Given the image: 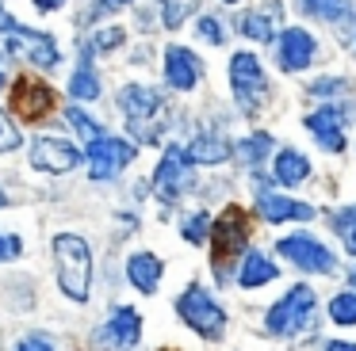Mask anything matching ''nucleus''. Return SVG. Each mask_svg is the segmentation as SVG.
I'll return each instance as SVG.
<instances>
[{
  "mask_svg": "<svg viewBox=\"0 0 356 351\" xmlns=\"http://www.w3.org/2000/svg\"><path fill=\"white\" fill-rule=\"evenodd\" d=\"M238 31H241L245 38H257V42H272V35H276L268 12H245V15L238 19Z\"/></svg>",
  "mask_w": 356,
  "mask_h": 351,
  "instance_id": "5701e85b",
  "label": "nucleus"
},
{
  "mask_svg": "<svg viewBox=\"0 0 356 351\" xmlns=\"http://www.w3.org/2000/svg\"><path fill=\"white\" fill-rule=\"evenodd\" d=\"M200 38H207V42L222 46V42H226V31H222V23H218L215 15H203V19H200Z\"/></svg>",
  "mask_w": 356,
  "mask_h": 351,
  "instance_id": "7c9ffc66",
  "label": "nucleus"
},
{
  "mask_svg": "<svg viewBox=\"0 0 356 351\" xmlns=\"http://www.w3.org/2000/svg\"><path fill=\"white\" fill-rule=\"evenodd\" d=\"M180 233H184V241L203 244V241H207V233H211V214L207 210H195L192 218L180 221Z\"/></svg>",
  "mask_w": 356,
  "mask_h": 351,
  "instance_id": "cd10ccee",
  "label": "nucleus"
},
{
  "mask_svg": "<svg viewBox=\"0 0 356 351\" xmlns=\"http://www.w3.org/2000/svg\"><path fill=\"white\" fill-rule=\"evenodd\" d=\"M330 317H333V325H341V328H353V325H356V290L333 294V302H330Z\"/></svg>",
  "mask_w": 356,
  "mask_h": 351,
  "instance_id": "a878e982",
  "label": "nucleus"
},
{
  "mask_svg": "<svg viewBox=\"0 0 356 351\" xmlns=\"http://www.w3.org/2000/svg\"><path fill=\"white\" fill-rule=\"evenodd\" d=\"M123 4H131V0H100V4H96V12H119Z\"/></svg>",
  "mask_w": 356,
  "mask_h": 351,
  "instance_id": "e433bc0d",
  "label": "nucleus"
},
{
  "mask_svg": "<svg viewBox=\"0 0 356 351\" xmlns=\"http://www.w3.org/2000/svg\"><path fill=\"white\" fill-rule=\"evenodd\" d=\"M177 313H180V320H184L192 332L207 336V340H218V336L226 332V313H222V305H218L215 298H211L207 290L200 286V282H192L188 290H180Z\"/></svg>",
  "mask_w": 356,
  "mask_h": 351,
  "instance_id": "20e7f679",
  "label": "nucleus"
},
{
  "mask_svg": "<svg viewBox=\"0 0 356 351\" xmlns=\"http://www.w3.org/2000/svg\"><path fill=\"white\" fill-rule=\"evenodd\" d=\"M0 31H8L12 38H24L27 42V58L35 61L39 69H54L58 61H62V53H58V42L50 35H42V31H31V27H24V23H16L8 12H0Z\"/></svg>",
  "mask_w": 356,
  "mask_h": 351,
  "instance_id": "9d476101",
  "label": "nucleus"
},
{
  "mask_svg": "<svg viewBox=\"0 0 356 351\" xmlns=\"http://www.w3.org/2000/svg\"><path fill=\"white\" fill-rule=\"evenodd\" d=\"M341 122H345V107H333V103H325V107H318V111L307 114V130L318 137V145H322V149H330V153L345 149Z\"/></svg>",
  "mask_w": 356,
  "mask_h": 351,
  "instance_id": "dca6fc26",
  "label": "nucleus"
},
{
  "mask_svg": "<svg viewBox=\"0 0 356 351\" xmlns=\"http://www.w3.org/2000/svg\"><path fill=\"white\" fill-rule=\"evenodd\" d=\"M276 279V264H272L268 256H261V252H245V259H241V267H238V282L245 290H257V286H264V282H272Z\"/></svg>",
  "mask_w": 356,
  "mask_h": 351,
  "instance_id": "412c9836",
  "label": "nucleus"
},
{
  "mask_svg": "<svg viewBox=\"0 0 356 351\" xmlns=\"http://www.w3.org/2000/svg\"><path fill=\"white\" fill-rule=\"evenodd\" d=\"M161 259L154 256V252H134L131 259H127V279H131L134 290H142V294H154L157 286H161Z\"/></svg>",
  "mask_w": 356,
  "mask_h": 351,
  "instance_id": "a211bd4d",
  "label": "nucleus"
},
{
  "mask_svg": "<svg viewBox=\"0 0 356 351\" xmlns=\"http://www.w3.org/2000/svg\"><path fill=\"white\" fill-rule=\"evenodd\" d=\"M184 164H188L184 153L172 145V149L161 157V164L154 168V195L161 198L165 206H172L180 195H184V183H188V180H184Z\"/></svg>",
  "mask_w": 356,
  "mask_h": 351,
  "instance_id": "f8f14e48",
  "label": "nucleus"
},
{
  "mask_svg": "<svg viewBox=\"0 0 356 351\" xmlns=\"http://www.w3.org/2000/svg\"><path fill=\"white\" fill-rule=\"evenodd\" d=\"M226 4H234V0H226Z\"/></svg>",
  "mask_w": 356,
  "mask_h": 351,
  "instance_id": "37998d69",
  "label": "nucleus"
},
{
  "mask_svg": "<svg viewBox=\"0 0 356 351\" xmlns=\"http://www.w3.org/2000/svg\"><path fill=\"white\" fill-rule=\"evenodd\" d=\"M54 259H58V286L70 302H88L92 290V248L77 233L54 237Z\"/></svg>",
  "mask_w": 356,
  "mask_h": 351,
  "instance_id": "f03ea898",
  "label": "nucleus"
},
{
  "mask_svg": "<svg viewBox=\"0 0 356 351\" xmlns=\"http://www.w3.org/2000/svg\"><path fill=\"white\" fill-rule=\"evenodd\" d=\"M16 351H54V343H50L47 336L35 332V336H24V340L16 343Z\"/></svg>",
  "mask_w": 356,
  "mask_h": 351,
  "instance_id": "c9c22d12",
  "label": "nucleus"
},
{
  "mask_svg": "<svg viewBox=\"0 0 356 351\" xmlns=\"http://www.w3.org/2000/svg\"><path fill=\"white\" fill-rule=\"evenodd\" d=\"M65 114H70L73 130L81 134V142H85V145H92V142H100V137H104V126L88 111H81V107H65Z\"/></svg>",
  "mask_w": 356,
  "mask_h": 351,
  "instance_id": "b1692460",
  "label": "nucleus"
},
{
  "mask_svg": "<svg viewBox=\"0 0 356 351\" xmlns=\"http://www.w3.org/2000/svg\"><path fill=\"white\" fill-rule=\"evenodd\" d=\"M0 84H4V65H0Z\"/></svg>",
  "mask_w": 356,
  "mask_h": 351,
  "instance_id": "ea45409f",
  "label": "nucleus"
},
{
  "mask_svg": "<svg viewBox=\"0 0 356 351\" xmlns=\"http://www.w3.org/2000/svg\"><path fill=\"white\" fill-rule=\"evenodd\" d=\"M310 96H333V92H348V80H333V76H322V80L310 84Z\"/></svg>",
  "mask_w": 356,
  "mask_h": 351,
  "instance_id": "72a5a7b5",
  "label": "nucleus"
},
{
  "mask_svg": "<svg viewBox=\"0 0 356 351\" xmlns=\"http://www.w3.org/2000/svg\"><path fill=\"white\" fill-rule=\"evenodd\" d=\"M54 107H58V92L50 88V84L35 80V76H19V80L12 84V111H16L19 119L39 122V119H47Z\"/></svg>",
  "mask_w": 356,
  "mask_h": 351,
  "instance_id": "0eeeda50",
  "label": "nucleus"
},
{
  "mask_svg": "<svg viewBox=\"0 0 356 351\" xmlns=\"http://www.w3.org/2000/svg\"><path fill=\"white\" fill-rule=\"evenodd\" d=\"M314 35H307L302 27H287L284 35H280L276 42V53H280V65L287 69V73H299V69H307L310 61H314Z\"/></svg>",
  "mask_w": 356,
  "mask_h": 351,
  "instance_id": "2eb2a0df",
  "label": "nucleus"
},
{
  "mask_svg": "<svg viewBox=\"0 0 356 351\" xmlns=\"http://www.w3.org/2000/svg\"><path fill=\"white\" fill-rule=\"evenodd\" d=\"M119 111L127 119V130L131 137L146 145H157L165 137V126H169V103H165L161 92L146 88V84H127L119 92Z\"/></svg>",
  "mask_w": 356,
  "mask_h": 351,
  "instance_id": "f257e3e1",
  "label": "nucleus"
},
{
  "mask_svg": "<svg viewBox=\"0 0 356 351\" xmlns=\"http://www.w3.org/2000/svg\"><path fill=\"white\" fill-rule=\"evenodd\" d=\"M276 252L287 259V264L302 267V271H314V275H325V271H333V252L325 248L322 241H314L310 233L284 237V241L276 244Z\"/></svg>",
  "mask_w": 356,
  "mask_h": 351,
  "instance_id": "6e6552de",
  "label": "nucleus"
},
{
  "mask_svg": "<svg viewBox=\"0 0 356 351\" xmlns=\"http://www.w3.org/2000/svg\"><path fill=\"white\" fill-rule=\"evenodd\" d=\"M249 244V218L238 203H230L211 225V267L218 275H226L234 264H241Z\"/></svg>",
  "mask_w": 356,
  "mask_h": 351,
  "instance_id": "7ed1b4c3",
  "label": "nucleus"
},
{
  "mask_svg": "<svg viewBox=\"0 0 356 351\" xmlns=\"http://www.w3.org/2000/svg\"><path fill=\"white\" fill-rule=\"evenodd\" d=\"M353 286H356V271H353Z\"/></svg>",
  "mask_w": 356,
  "mask_h": 351,
  "instance_id": "79ce46f5",
  "label": "nucleus"
},
{
  "mask_svg": "<svg viewBox=\"0 0 356 351\" xmlns=\"http://www.w3.org/2000/svg\"><path fill=\"white\" fill-rule=\"evenodd\" d=\"M131 160H134V145L123 142V137L104 134L100 142L88 145V176H92V180H111V176L123 172Z\"/></svg>",
  "mask_w": 356,
  "mask_h": 351,
  "instance_id": "1a4fd4ad",
  "label": "nucleus"
},
{
  "mask_svg": "<svg viewBox=\"0 0 356 351\" xmlns=\"http://www.w3.org/2000/svg\"><path fill=\"white\" fill-rule=\"evenodd\" d=\"M0 206H4V191H0Z\"/></svg>",
  "mask_w": 356,
  "mask_h": 351,
  "instance_id": "a19ab883",
  "label": "nucleus"
},
{
  "mask_svg": "<svg viewBox=\"0 0 356 351\" xmlns=\"http://www.w3.org/2000/svg\"><path fill=\"white\" fill-rule=\"evenodd\" d=\"M92 46L96 50H111V46H123V27H108L100 35H92Z\"/></svg>",
  "mask_w": 356,
  "mask_h": 351,
  "instance_id": "f704fd0d",
  "label": "nucleus"
},
{
  "mask_svg": "<svg viewBox=\"0 0 356 351\" xmlns=\"http://www.w3.org/2000/svg\"><path fill=\"white\" fill-rule=\"evenodd\" d=\"M230 88L234 99L245 114H261L264 99H268V80L261 73V61L253 53H234L230 58Z\"/></svg>",
  "mask_w": 356,
  "mask_h": 351,
  "instance_id": "423d86ee",
  "label": "nucleus"
},
{
  "mask_svg": "<svg viewBox=\"0 0 356 351\" xmlns=\"http://www.w3.org/2000/svg\"><path fill=\"white\" fill-rule=\"evenodd\" d=\"M272 153V137L268 134H253V137H245V142H241V160H245V164H261L264 157H268Z\"/></svg>",
  "mask_w": 356,
  "mask_h": 351,
  "instance_id": "c85d7f7f",
  "label": "nucleus"
},
{
  "mask_svg": "<svg viewBox=\"0 0 356 351\" xmlns=\"http://www.w3.org/2000/svg\"><path fill=\"white\" fill-rule=\"evenodd\" d=\"M310 176V160L295 149H280L276 160H272V180L284 183V187H299L302 180Z\"/></svg>",
  "mask_w": 356,
  "mask_h": 351,
  "instance_id": "aec40b11",
  "label": "nucleus"
},
{
  "mask_svg": "<svg viewBox=\"0 0 356 351\" xmlns=\"http://www.w3.org/2000/svg\"><path fill=\"white\" fill-rule=\"evenodd\" d=\"M12 149H19V134H16V126L4 119V111H0V153H12Z\"/></svg>",
  "mask_w": 356,
  "mask_h": 351,
  "instance_id": "473e14b6",
  "label": "nucleus"
},
{
  "mask_svg": "<svg viewBox=\"0 0 356 351\" xmlns=\"http://www.w3.org/2000/svg\"><path fill=\"white\" fill-rule=\"evenodd\" d=\"M180 153H184L188 164H222V160L230 157V142L218 137V134H195Z\"/></svg>",
  "mask_w": 356,
  "mask_h": 351,
  "instance_id": "6ab92c4d",
  "label": "nucleus"
},
{
  "mask_svg": "<svg viewBox=\"0 0 356 351\" xmlns=\"http://www.w3.org/2000/svg\"><path fill=\"white\" fill-rule=\"evenodd\" d=\"M200 76H203V61L192 50H184V46H169L165 50V80L177 92H192L200 84Z\"/></svg>",
  "mask_w": 356,
  "mask_h": 351,
  "instance_id": "4468645a",
  "label": "nucleus"
},
{
  "mask_svg": "<svg viewBox=\"0 0 356 351\" xmlns=\"http://www.w3.org/2000/svg\"><path fill=\"white\" fill-rule=\"evenodd\" d=\"M325 351H356V343H345V340H330Z\"/></svg>",
  "mask_w": 356,
  "mask_h": 351,
  "instance_id": "4c0bfd02",
  "label": "nucleus"
},
{
  "mask_svg": "<svg viewBox=\"0 0 356 351\" xmlns=\"http://www.w3.org/2000/svg\"><path fill=\"white\" fill-rule=\"evenodd\" d=\"M70 96H73V99H96V96H100V76H96L92 69H88V61L77 69V73H73V80H70Z\"/></svg>",
  "mask_w": 356,
  "mask_h": 351,
  "instance_id": "393cba45",
  "label": "nucleus"
},
{
  "mask_svg": "<svg viewBox=\"0 0 356 351\" xmlns=\"http://www.w3.org/2000/svg\"><path fill=\"white\" fill-rule=\"evenodd\" d=\"M302 15H310V19H322V23H337L348 15V4L345 0H299Z\"/></svg>",
  "mask_w": 356,
  "mask_h": 351,
  "instance_id": "4be33fe9",
  "label": "nucleus"
},
{
  "mask_svg": "<svg viewBox=\"0 0 356 351\" xmlns=\"http://www.w3.org/2000/svg\"><path fill=\"white\" fill-rule=\"evenodd\" d=\"M257 210H261V218L272 221V225H280V221H310V218L318 214L310 203H299V198L276 195V191H268V187L257 191Z\"/></svg>",
  "mask_w": 356,
  "mask_h": 351,
  "instance_id": "ddd939ff",
  "label": "nucleus"
},
{
  "mask_svg": "<svg viewBox=\"0 0 356 351\" xmlns=\"http://www.w3.org/2000/svg\"><path fill=\"white\" fill-rule=\"evenodd\" d=\"M333 229L341 233L345 252H353V256H356V206H341V210L333 214Z\"/></svg>",
  "mask_w": 356,
  "mask_h": 351,
  "instance_id": "bb28decb",
  "label": "nucleus"
},
{
  "mask_svg": "<svg viewBox=\"0 0 356 351\" xmlns=\"http://www.w3.org/2000/svg\"><path fill=\"white\" fill-rule=\"evenodd\" d=\"M314 305H318V298H314L310 286H291L268 309L264 325H268L272 336H295V332H302V328L314 325Z\"/></svg>",
  "mask_w": 356,
  "mask_h": 351,
  "instance_id": "39448f33",
  "label": "nucleus"
},
{
  "mask_svg": "<svg viewBox=\"0 0 356 351\" xmlns=\"http://www.w3.org/2000/svg\"><path fill=\"white\" fill-rule=\"evenodd\" d=\"M104 340L111 343V348H138L142 340V317L138 309H131V305H119V309H111L108 325H104Z\"/></svg>",
  "mask_w": 356,
  "mask_h": 351,
  "instance_id": "f3484780",
  "label": "nucleus"
},
{
  "mask_svg": "<svg viewBox=\"0 0 356 351\" xmlns=\"http://www.w3.org/2000/svg\"><path fill=\"white\" fill-rule=\"evenodd\" d=\"M200 8V0H161V19L165 27H180L184 15H192Z\"/></svg>",
  "mask_w": 356,
  "mask_h": 351,
  "instance_id": "c756f323",
  "label": "nucleus"
},
{
  "mask_svg": "<svg viewBox=\"0 0 356 351\" xmlns=\"http://www.w3.org/2000/svg\"><path fill=\"white\" fill-rule=\"evenodd\" d=\"M31 164L39 168V172L65 176L81 164V153H77V145L62 142V137H39V142L31 145Z\"/></svg>",
  "mask_w": 356,
  "mask_h": 351,
  "instance_id": "9b49d317",
  "label": "nucleus"
},
{
  "mask_svg": "<svg viewBox=\"0 0 356 351\" xmlns=\"http://www.w3.org/2000/svg\"><path fill=\"white\" fill-rule=\"evenodd\" d=\"M19 252H24V241H19L16 233H0V264H8V259H16Z\"/></svg>",
  "mask_w": 356,
  "mask_h": 351,
  "instance_id": "2f4dec72",
  "label": "nucleus"
},
{
  "mask_svg": "<svg viewBox=\"0 0 356 351\" xmlns=\"http://www.w3.org/2000/svg\"><path fill=\"white\" fill-rule=\"evenodd\" d=\"M65 0H35V8H39V12H54V8H62Z\"/></svg>",
  "mask_w": 356,
  "mask_h": 351,
  "instance_id": "58836bf2",
  "label": "nucleus"
}]
</instances>
